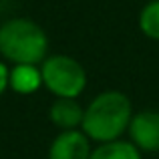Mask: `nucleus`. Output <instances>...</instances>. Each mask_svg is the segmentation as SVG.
Wrapping results in <instances>:
<instances>
[{
  "label": "nucleus",
  "mask_w": 159,
  "mask_h": 159,
  "mask_svg": "<svg viewBox=\"0 0 159 159\" xmlns=\"http://www.w3.org/2000/svg\"><path fill=\"white\" fill-rule=\"evenodd\" d=\"M133 115L131 99L123 91L109 89L95 95L85 105L81 131L97 145L117 141L127 133Z\"/></svg>",
  "instance_id": "nucleus-1"
},
{
  "label": "nucleus",
  "mask_w": 159,
  "mask_h": 159,
  "mask_svg": "<svg viewBox=\"0 0 159 159\" xmlns=\"http://www.w3.org/2000/svg\"><path fill=\"white\" fill-rule=\"evenodd\" d=\"M0 57L12 66H39L48 57V34L39 22L30 18H8L0 24Z\"/></svg>",
  "instance_id": "nucleus-2"
},
{
  "label": "nucleus",
  "mask_w": 159,
  "mask_h": 159,
  "mask_svg": "<svg viewBox=\"0 0 159 159\" xmlns=\"http://www.w3.org/2000/svg\"><path fill=\"white\" fill-rule=\"evenodd\" d=\"M43 87L54 99H79L87 89V70L75 57L48 54L40 62Z\"/></svg>",
  "instance_id": "nucleus-3"
},
{
  "label": "nucleus",
  "mask_w": 159,
  "mask_h": 159,
  "mask_svg": "<svg viewBox=\"0 0 159 159\" xmlns=\"http://www.w3.org/2000/svg\"><path fill=\"white\" fill-rule=\"evenodd\" d=\"M129 141L141 153H159V111L143 109L137 111L127 129Z\"/></svg>",
  "instance_id": "nucleus-4"
},
{
  "label": "nucleus",
  "mask_w": 159,
  "mask_h": 159,
  "mask_svg": "<svg viewBox=\"0 0 159 159\" xmlns=\"http://www.w3.org/2000/svg\"><path fill=\"white\" fill-rule=\"evenodd\" d=\"M93 141L81 131H58L48 145V159H91Z\"/></svg>",
  "instance_id": "nucleus-5"
},
{
  "label": "nucleus",
  "mask_w": 159,
  "mask_h": 159,
  "mask_svg": "<svg viewBox=\"0 0 159 159\" xmlns=\"http://www.w3.org/2000/svg\"><path fill=\"white\" fill-rule=\"evenodd\" d=\"M85 107L79 103V99H54L48 107V119L61 131H73L81 129Z\"/></svg>",
  "instance_id": "nucleus-6"
},
{
  "label": "nucleus",
  "mask_w": 159,
  "mask_h": 159,
  "mask_svg": "<svg viewBox=\"0 0 159 159\" xmlns=\"http://www.w3.org/2000/svg\"><path fill=\"white\" fill-rule=\"evenodd\" d=\"M43 87L40 65H16L10 66V89L18 95H32Z\"/></svg>",
  "instance_id": "nucleus-7"
},
{
  "label": "nucleus",
  "mask_w": 159,
  "mask_h": 159,
  "mask_svg": "<svg viewBox=\"0 0 159 159\" xmlns=\"http://www.w3.org/2000/svg\"><path fill=\"white\" fill-rule=\"evenodd\" d=\"M91 159H143V153L129 139L99 143L91 151Z\"/></svg>",
  "instance_id": "nucleus-8"
},
{
  "label": "nucleus",
  "mask_w": 159,
  "mask_h": 159,
  "mask_svg": "<svg viewBox=\"0 0 159 159\" xmlns=\"http://www.w3.org/2000/svg\"><path fill=\"white\" fill-rule=\"evenodd\" d=\"M139 30L149 40L159 43V0H149L139 12Z\"/></svg>",
  "instance_id": "nucleus-9"
},
{
  "label": "nucleus",
  "mask_w": 159,
  "mask_h": 159,
  "mask_svg": "<svg viewBox=\"0 0 159 159\" xmlns=\"http://www.w3.org/2000/svg\"><path fill=\"white\" fill-rule=\"evenodd\" d=\"M10 89V66L0 58V97Z\"/></svg>",
  "instance_id": "nucleus-10"
}]
</instances>
